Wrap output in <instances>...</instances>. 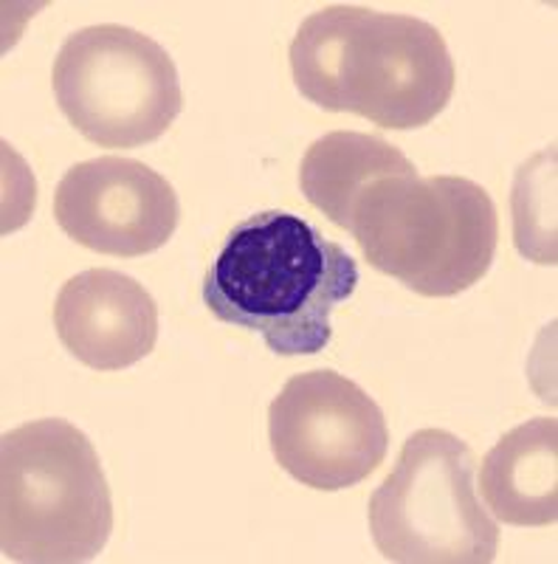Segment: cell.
<instances>
[{
  "mask_svg": "<svg viewBox=\"0 0 558 564\" xmlns=\"http://www.w3.org/2000/svg\"><path fill=\"white\" fill-rule=\"evenodd\" d=\"M347 231L372 269L420 296H457L482 280L500 243V215L480 184L415 173L372 181Z\"/></svg>",
  "mask_w": 558,
  "mask_h": 564,
  "instance_id": "3957f363",
  "label": "cell"
},
{
  "mask_svg": "<svg viewBox=\"0 0 558 564\" xmlns=\"http://www.w3.org/2000/svg\"><path fill=\"white\" fill-rule=\"evenodd\" d=\"M110 531V486L85 432L63 417H40L3 435L0 551L9 562H90Z\"/></svg>",
  "mask_w": 558,
  "mask_h": 564,
  "instance_id": "277c9868",
  "label": "cell"
},
{
  "mask_svg": "<svg viewBox=\"0 0 558 564\" xmlns=\"http://www.w3.org/2000/svg\"><path fill=\"white\" fill-rule=\"evenodd\" d=\"M488 511L505 525L547 528L558 520V421L530 417L502 435L480 468Z\"/></svg>",
  "mask_w": 558,
  "mask_h": 564,
  "instance_id": "30bf717a",
  "label": "cell"
},
{
  "mask_svg": "<svg viewBox=\"0 0 558 564\" xmlns=\"http://www.w3.org/2000/svg\"><path fill=\"white\" fill-rule=\"evenodd\" d=\"M54 327L74 359L90 370L116 372L153 352L158 305L133 276L113 269H88L59 289Z\"/></svg>",
  "mask_w": 558,
  "mask_h": 564,
  "instance_id": "9c48e42d",
  "label": "cell"
},
{
  "mask_svg": "<svg viewBox=\"0 0 558 564\" xmlns=\"http://www.w3.org/2000/svg\"><path fill=\"white\" fill-rule=\"evenodd\" d=\"M274 460L314 491H344L386 460L381 406L336 370L299 372L269 406Z\"/></svg>",
  "mask_w": 558,
  "mask_h": 564,
  "instance_id": "52a82bcc",
  "label": "cell"
},
{
  "mask_svg": "<svg viewBox=\"0 0 558 564\" xmlns=\"http://www.w3.org/2000/svg\"><path fill=\"white\" fill-rule=\"evenodd\" d=\"M288 57L308 102L384 130L426 128L455 97L444 34L412 14L333 3L302 20Z\"/></svg>",
  "mask_w": 558,
  "mask_h": 564,
  "instance_id": "6da1fadb",
  "label": "cell"
},
{
  "mask_svg": "<svg viewBox=\"0 0 558 564\" xmlns=\"http://www.w3.org/2000/svg\"><path fill=\"white\" fill-rule=\"evenodd\" d=\"M477 457L446 430L406 437L398 463L370 497V533L386 562L491 564L500 525L474 486Z\"/></svg>",
  "mask_w": 558,
  "mask_h": 564,
  "instance_id": "5b68a950",
  "label": "cell"
},
{
  "mask_svg": "<svg viewBox=\"0 0 558 564\" xmlns=\"http://www.w3.org/2000/svg\"><path fill=\"white\" fill-rule=\"evenodd\" d=\"M178 195L144 161L102 155L74 164L54 193L59 229L90 251L142 257L167 246L178 226Z\"/></svg>",
  "mask_w": 558,
  "mask_h": 564,
  "instance_id": "ba28073f",
  "label": "cell"
},
{
  "mask_svg": "<svg viewBox=\"0 0 558 564\" xmlns=\"http://www.w3.org/2000/svg\"><path fill=\"white\" fill-rule=\"evenodd\" d=\"M359 285V265L325 231L285 209L229 231L204 276L218 322L258 334L276 356H316L333 339V311Z\"/></svg>",
  "mask_w": 558,
  "mask_h": 564,
  "instance_id": "7a4b0ae2",
  "label": "cell"
},
{
  "mask_svg": "<svg viewBox=\"0 0 558 564\" xmlns=\"http://www.w3.org/2000/svg\"><path fill=\"white\" fill-rule=\"evenodd\" d=\"M65 119L99 148H142L184 110L178 68L153 37L102 23L68 34L52 68Z\"/></svg>",
  "mask_w": 558,
  "mask_h": 564,
  "instance_id": "8992f818",
  "label": "cell"
},
{
  "mask_svg": "<svg viewBox=\"0 0 558 564\" xmlns=\"http://www.w3.org/2000/svg\"><path fill=\"white\" fill-rule=\"evenodd\" d=\"M404 173H415V164L395 144L370 133L336 130L308 148L299 167V186L321 215L347 229L355 198L372 181Z\"/></svg>",
  "mask_w": 558,
  "mask_h": 564,
  "instance_id": "8fae6325",
  "label": "cell"
}]
</instances>
